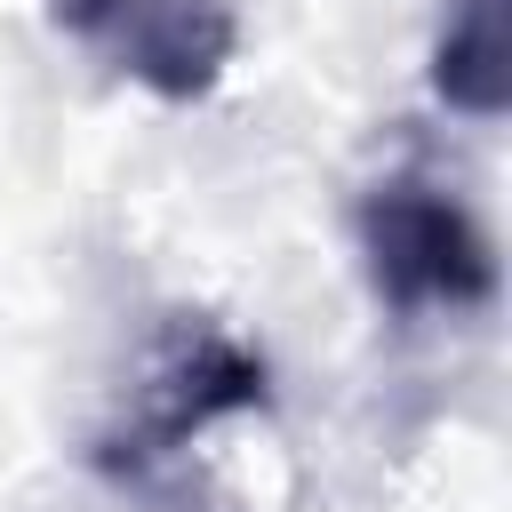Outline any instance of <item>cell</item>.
<instances>
[{"instance_id":"3","label":"cell","mask_w":512,"mask_h":512,"mask_svg":"<svg viewBox=\"0 0 512 512\" xmlns=\"http://www.w3.org/2000/svg\"><path fill=\"white\" fill-rule=\"evenodd\" d=\"M48 24L160 104H200L240 48L232 0H48Z\"/></svg>"},{"instance_id":"4","label":"cell","mask_w":512,"mask_h":512,"mask_svg":"<svg viewBox=\"0 0 512 512\" xmlns=\"http://www.w3.org/2000/svg\"><path fill=\"white\" fill-rule=\"evenodd\" d=\"M504 0H440L432 24V96L448 112L496 120L504 112Z\"/></svg>"},{"instance_id":"1","label":"cell","mask_w":512,"mask_h":512,"mask_svg":"<svg viewBox=\"0 0 512 512\" xmlns=\"http://www.w3.org/2000/svg\"><path fill=\"white\" fill-rule=\"evenodd\" d=\"M360 272L384 312L424 320V312H488L496 304V240L488 224L432 176H384L368 184L360 216Z\"/></svg>"},{"instance_id":"2","label":"cell","mask_w":512,"mask_h":512,"mask_svg":"<svg viewBox=\"0 0 512 512\" xmlns=\"http://www.w3.org/2000/svg\"><path fill=\"white\" fill-rule=\"evenodd\" d=\"M264 400H272L264 360H256L232 328H216V320H200V312H176L168 336H160V352L144 360V384H136V400L120 408V424L96 432V464H104V472L168 464V456L192 448L208 424L248 416V408H264Z\"/></svg>"}]
</instances>
